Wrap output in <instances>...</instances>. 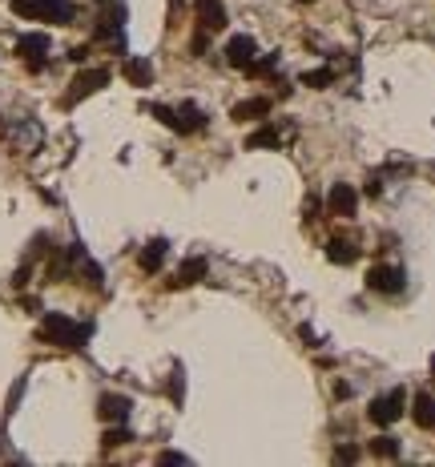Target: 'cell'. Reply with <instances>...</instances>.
I'll use <instances>...</instances> for the list:
<instances>
[{"mask_svg":"<svg viewBox=\"0 0 435 467\" xmlns=\"http://www.w3.org/2000/svg\"><path fill=\"white\" fill-rule=\"evenodd\" d=\"M431 375H435V355H431Z\"/></svg>","mask_w":435,"mask_h":467,"instance_id":"e575fe53","label":"cell"},{"mask_svg":"<svg viewBox=\"0 0 435 467\" xmlns=\"http://www.w3.org/2000/svg\"><path fill=\"white\" fill-rule=\"evenodd\" d=\"M274 65H278V57H274V53H270V57H262V61L254 57V61L246 65V73H250V77H266V73H274Z\"/></svg>","mask_w":435,"mask_h":467,"instance_id":"7402d4cb","label":"cell"},{"mask_svg":"<svg viewBox=\"0 0 435 467\" xmlns=\"http://www.w3.org/2000/svg\"><path fill=\"white\" fill-rule=\"evenodd\" d=\"M254 57H258V40H254V37L238 33V37L226 40V61L234 65V69H246V65L254 61Z\"/></svg>","mask_w":435,"mask_h":467,"instance_id":"52a82bcc","label":"cell"},{"mask_svg":"<svg viewBox=\"0 0 435 467\" xmlns=\"http://www.w3.org/2000/svg\"><path fill=\"white\" fill-rule=\"evenodd\" d=\"M129 439H133V435H129V427H109V431H105V439H101V447H105V451H113V447H125Z\"/></svg>","mask_w":435,"mask_h":467,"instance_id":"44dd1931","label":"cell"},{"mask_svg":"<svg viewBox=\"0 0 435 467\" xmlns=\"http://www.w3.org/2000/svg\"><path fill=\"white\" fill-rule=\"evenodd\" d=\"M335 399H351V383H343V379L335 383Z\"/></svg>","mask_w":435,"mask_h":467,"instance_id":"836d02e7","label":"cell"},{"mask_svg":"<svg viewBox=\"0 0 435 467\" xmlns=\"http://www.w3.org/2000/svg\"><path fill=\"white\" fill-rule=\"evenodd\" d=\"M307 221H314V218H323V202H319V197H307Z\"/></svg>","mask_w":435,"mask_h":467,"instance_id":"4316f807","label":"cell"},{"mask_svg":"<svg viewBox=\"0 0 435 467\" xmlns=\"http://www.w3.org/2000/svg\"><path fill=\"white\" fill-rule=\"evenodd\" d=\"M170 399H174L177 407H182V399H186V383H182V370H174V379H170Z\"/></svg>","mask_w":435,"mask_h":467,"instance_id":"d4e9b609","label":"cell"},{"mask_svg":"<svg viewBox=\"0 0 435 467\" xmlns=\"http://www.w3.org/2000/svg\"><path fill=\"white\" fill-rule=\"evenodd\" d=\"M109 85V69H85V73L73 77V89L65 93V109H73L77 101L93 97V93H101V89Z\"/></svg>","mask_w":435,"mask_h":467,"instance_id":"3957f363","label":"cell"},{"mask_svg":"<svg viewBox=\"0 0 435 467\" xmlns=\"http://www.w3.org/2000/svg\"><path fill=\"white\" fill-rule=\"evenodd\" d=\"M28 274H33V266H28V262H25V266H21V270H16V278H13V282H16V290H21V286L28 282Z\"/></svg>","mask_w":435,"mask_h":467,"instance_id":"d6a6232c","label":"cell"},{"mask_svg":"<svg viewBox=\"0 0 435 467\" xmlns=\"http://www.w3.org/2000/svg\"><path fill=\"white\" fill-rule=\"evenodd\" d=\"M21 395H25V379L13 387V395H9V407H4V415H13V411H16V399H21Z\"/></svg>","mask_w":435,"mask_h":467,"instance_id":"83f0119b","label":"cell"},{"mask_svg":"<svg viewBox=\"0 0 435 467\" xmlns=\"http://www.w3.org/2000/svg\"><path fill=\"white\" fill-rule=\"evenodd\" d=\"M189 49H194V57H206V33H198V37L189 40Z\"/></svg>","mask_w":435,"mask_h":467,"instance_id":"4dcf8cb0","label":"cell"},{"mask_svg":"<svg viewBox=\"0 0 435 467\" xmlns=\"http://www.w3.org/2000/svg\"><path fill=\"white\" fill-rule=\"evenodd\" d=\"M403 403H407V391H403V387H395V391H387V395H379V399H371L367 415H371L375 427H391V423H399V419H403Z\"/></svg>","mask_w":435,"mask_h":467,"instance_id":"7a4b0ae2","label":"cell"},{"mask_svg":"<svg viewBox=\"0 0 435 467\" xmlns=\"http://www.w3.org/2000/svg\"><path fill=\"white\" fill-rule=\"evenodd\" d=\"M129 399L125 395H101V403H97V415L105 419V423H125L129 419Z\"/></svg>","mask_w":435,"mask_h":467,"instance_id":"30bf717a","label":"cell"},{"mask_svg":"<svg viewBox=\"0 0 435 467\" xmlns=\"http://www.w3.org/2000/svg\"><path fill=\"white\" fill-rule=\"evenodd\" d=\"M206 274H210V262H206V258H186L182 266H177V274L170 278V286H174V290H182V286H194V282H202Z\"/></svg>","mask_w":435,"mask_h":467,"instance_id":"9c48e42d","label":"cell"},{"mask_svg":"<svg viewBox=\"0 0 435 467\" xmlns=\"http://www.w3.org/2000/svg\"><path fill=\"white\" fill-rule=\"evenodd\" d=\"M16 53L28 61L33 73H40L45 69V53H49V37L45 33H25V37H16Z\"/></svg>","mask_w":435,"mask_h":467,"instance_id":"8992f818","label":"cell"},{"mask_svg":"<svg viewBox=\"0 0 435 467\" xmlns=\"http://www.w3.org/2000/svg\"><path fill=\"white\" fill-rule=\"evenodd\" d=\"M411 419H415V427L435 431V399L427 391H419L415 399H411Z\"/></svg>","mask_w":435,"mask_h":467,"instance_id":"4fadbf2b","label":"cell"},{"mask_svg":"<svg viewBox=\"0 0 435 467\" xmlns=\"http://www.w3.org/2000/svg\"><path fill=\"white\" fill-rule=\"evenodd\" d=\"M266 113H270V97H250V101H238L230 117H234V121H258Z\"/></svg>","mask_w":435,"mask_h":467,"instance_id":"e0dca14e","label":"cell"},{"mask_svg":"<svg viewBox=\"0 0 435 467\" xmlns=\"http://www.w3.org/2000/svg\"><path fill=\"white\" fill-rule=\"evenodd\" d=\"M371 455H379V459H399V439L395 435H375L371 439Z\"/></svg>","mask_w":435,"mask_h":467,"instance_id":"d6986e66","label":"cell"},{"mask_svg":"<svg viewBox=\"0 0 435 467\" xmlns=\"http://www.w3.org/2000/svg\"><path fill=\"white\" fill-rule=\"evenodd\" d=\"M81 274L89 278V286H101V282H105V270H101L97 262H89V258H81Z\"/></svg>","mask_w":435,"mask_h":467,"instance_id":"603a6c76","label":"cell"},{"mask_svg":"<svg viewBox=\"0 0 435 467\" xmlns=\"http://www.w3.org/2000/svg\"><path fill=\"white\" fill-rule=\"evenodd\" d=\"M165 250H170V242H165V238H153L150 246H141L137 266H141L145 274H158V270H162V262H165Z\"/></svg>","mask_w":435,"mask_h":467,"instance_id":"7c38bea8","label":"cell"},{"mask_svg":"<svg viewBox=\"0 0 435 467\" xmlns=\"http://www.w3.org/2000/svg\"><path fill=\"white\" fill-rule=\"evenodd\" d=\"M278 145H282V133L274 125H262L258 133L246 137V149H278Z\"/></svg>","mask_w":435,"mask_h":467,"instance_id":"ac0fdd59","label":"cell"},{"mask_svg":"<svg viewBox=\"0 0 435 467\" xmlns=\"http://www.w3.org/2000/svg\"><path fill=\"white\" fill-rule=\"evenodd\" d=\"M158 463H189V455H182V451H162V455H158Z\"/></svg>","mask_w":435,"mask_h":467,"instance_id":"f546056e","label":"cell"},{"mask_svg":"<svg viewBox=\"0 0 435 467\" xmlns=\"http://www.w3.org/2000/svg\"><path fill=\"white\" fill-rule=\"evenodd\" d=\"M174 129L182 137L186 133H202V129H206V113H202L198 105H182V109H174Z\"/></svg>","mask_w":435,"mask_h":467,"instance_id":"8fae6325","label":"cell"},{"mask_svg":"<svg viewBox=\"0 0 435 467\" xmlns=\"http://www.w3.org/2000/svg\"><path fill=\"white\" fill-rule=\"evenodd\" d=\"M403 286H407V274L399 270V266L379 262V266L367 270V290H375V295H403Z\"/></svg>","mask_w":435,"mask_h":467,"instance_id":"277c9868","label":"cell"},{"mask_svg":"<svg viewBox=\"0 0 435 467\" xmlns=\"http://www.w3.org/2000/svg\"><path fill=\"white\" fill-rule=\"evenodd\" d=\"M77 9L69 0H40V21H49V25H73Z\"/></svg>","mask_w":435,"mask_h":467,"instance_id":"9a60e30c","label":"cell"},{"mask_svg":"<svg viewBox=\"0 0 435 467\" xmlns=\"http://www.w3.org/2000/svg\"><path fill=\"white\" fill-rule=\"evenodd\" d=\"M326 258L335 262V266H351V262H359V246L351 238H331L326 242Z\"/></svg>","mask_w":435,"mask_h":467,"instance_id":"2e32d148","label":"cell"},{"mask_svg":"<svg viewBox=\"0 0 435 467\" xmlns=\"http://www.w3.org/2000/svg\"><path fill=\"white\" fill-rule=\"evenodd\" d=\"M379 194H383V177L371 173V177H367V197H379Z\"/></svg>","mask_w":435,"mask_h":467,"instance_id":"f1b7e54d","label":"cell"},{"mask_svg":"<svg viewBox=\"0 0 435 467\" xmlns=\"http://www.w3.org/2000/svg\"><path fill=\"white\" fill-rule=\"evenodd\" d=\"M299 4H311V0H299Z\"/></svg>","mask_w":435,"mask_h":467,"instance_id":"d590c367","label":"cell"},{"mask_svg":"<svg viewBox=\"0 0 435 467\" xmlns=\"http://www.w3.org/2000/svg\"><path fill=\"white\" fill-rule=\"evenodd\" d=\"M326 214H335V218H355V214H359V189L347 185V182H335L331 194H326Z\"/></svg>","mask_w":435,"mask_h":467,"instance_id":"5b68a950","label":"cell"},{"mask_svg":"<svg viewBox=\"0 0 435 467\" xmlns=\"http://www.w3.org/2000/svg\"><path fill=\"white\" fill-rule=\"evenodd\" d=\"M85 57H89V45H77V49H69V61H77V65H81Z\"/></svg>","mask_w":435,"mask_h":467,"instance_id":"1f68e13d","label":"cell"},{"mask_svg":"<svg viewBox=\"0 0 435 467\" xmlns=\"http://www.w3.org/2000/svg\"><path fill=\"white\" fill-rule=\"evenodd\" d=\"M194 9H198V21L206 33H222L230 25V16H226V4L222 0H194Z\"/></svg>","mask_w":435,"mask_h":467,"instance_id":"ba28073f","label":"cell"},{"mask_svg":"<svg viewBox=\"0 0 435 467\" xmlns=\"http://www.w3.org/2000/svg\"><path fill=\"white\" fill-rule=\"evenodd\" d=\"M302 85L307 89H331L335 85V69H307V73H302Z\"/></svg>","mask_w":435,"mask_h":467,"instance_id":"ffe728a7","label":"cell"},{"mask_svg":"<svg viewBox=\"0 0 435 467\" xmlns=\"http://www.w3.org/2000/svg\"><path fill=\"white\" fill-rule=\"evenodd\" d=\"M359 459V447L355 443H343V447H335V463H355Z\"/></svg>","mask_w":435,"mask_h":467,"instance_id":"cb8c5ba5","label":"cell"},{"mask_svg":"<svg viewBox=\"0 0 435 467\" xmlns=\"http://www.w3.org/2000/svg\"><path fill=\"white\" fill-rule=\"evenodd\" d=\"M121 73H125V81H129V85H137V89H150V85H153V65L145 61V57H129Z\"/></svg>","mask_w":435,"mask_h":467,"instance_id":"5bb4252c","label":"cell"},{"mask_svg":"<svg viewBox=\"0 0 435 467\" xmlns=\"http://www.w3.org/2000/svg\"><path fill=\"white\" fill-rule=\"evenodd\" d=\"M150 113H153L162 125H170V129H174V109H170V105H150Z\"/></svg>","mask_w":435,"mask_h":467,"instance_id":"484cf974","label":"cell"},{"mask_svg":"<svg viewBox=\"0 0 435 467\" xmlns=\"http://www.w3.org/2000/svg\"><path fill=\"white\" fill-rule=\"evenodd\" d=\"M89 334H93V322H73L69 314H45L40 319V339L45 343H57V346H85Z\"/></svg>","mask_w":435,"mask_h":467,"instance_id":"6da1fadb","label":"cell"}]
</instances>
